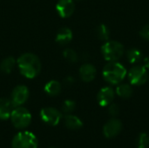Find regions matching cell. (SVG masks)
I'll use <instances>...</instances> for the list:
<instances>
[{
  "mask_svg": "<svg viewBox=\"0 0 149 148\" xmlns=\"http://www.w3.org/2000/svg\"><path fill=\"white\" fill-rule=\"evenodd\" d=\"M96 34L98 38L101 40H107L110 35L108 28L105 24H100L96 29Z\"/></svg>",
  "mask_w": 149,
  "mask_h": 148,
  "instance_id": "cell-20",
  "label": "cell"
},
{
  "mask_svg": "<svg viewBox=\"0 0 149 148\" xmlns=\"http://www.w3.org/2000/svg\"><path fill=\"white\" fill-rule=\"evenodd\" d=\"M127 75L126 68L116 61H112L106 65L103 69V77L112 85L120 84Z\"/></svg>",
  "mask_w": 149,
  "mask_h": 148,
  "instance_id": "cell-2",
  "label": "cell"
},
{
  "mask_svg": "<svg viewBox=\"0 0 149 148\" xmlns=\"http://www.w3.org/2000/svg\"><path fill=\"white\" fill-rule=\"evenodd\" d=\"M44 91L50 96H57L61 92V84L57 80H51L45 84Z\"/></svg>",
  "mask_w": 149,
  "mask_h": 148,
  "instance_id": "cell-15",
  "label": "cell"
},
{
  "mask_svg": "<svg viewBox=\"0 0 149 148\" xmlns=\"http://www.w3.org/2000/svg\"><path fill=\"white\" fill-rule=\"evenodd\" d=\"M20 73L27 79H34L41 71L39 58L33 53H24L17 60Z\"/></svg>",
  "mask_w": 149,
  "mask_h": 148,
  "instance_id": "cell-1",
  "label": "cell"
},
{
  "mask_svg": "<svg viewBox=\"0 0 149 148\" xmlns=\"http://www.w3.org/2000/svg\"><path fill=\"white\" fill-rule=\"evenodd\" d=\"M127 59L131 64H136L138 62H140L142 58V53L139 49L136 48H132L130 50L127 51Z\"/></svg>",
  "mask_w": 149,
  "mask_h": 148,
  "instance_id": "cell-18",
  "label": "cell"
},
{
  "mask_svg": "<svg viewBox=\"0 0 149 148\" xmlns=\"http://www.w3.org/2000/svg\"><path fill=\"white\" fill-rule=\"evenodd\" d=\"M65 125L68 129L78 130L82 127L83 123L80 120V119H79L77 116L68 114L65 117Z\"/></svg>",
  "mask_w": 149,
  "mask_h": 148,
  "instance_id": "cell-16",
  "label": "cell"
},
{
  "mask_svg": "<svg viewBox=\"0 0 149 148\" xmlns=\"http://www.w3.org/2000/svg\"><path fill=\"white\" fill-rule=\"evenodd\" d=\"M16 64V60L13 57H8L6 58H4L1 64H0V70L1 72H3V73H10L15 66Z\"/></svg>",
  "mask_w": 149,
  "mask_h": 148,
  "instance_id": "cell-17",
  "label": "cell"
},
{
  "mask_svg": "<svg viewBox=\"0 0 149 148\" xmlns=\"http://www.w3.org/2000/svg\"><path fill=\"white\" fill-rule=\"evenodd\" d=\"M79 75L83 81L90 82L94 79L96 75V69L91 64H84L79 68Z\"/></svg>",
  "mask_w": 149,
  "mask_h": 148,
  "instance_id": "cell-13",
  "label": "cell"
},
{
  "mask_svg": "<svg viewBox=\"0 0 149 148\" xmlns=\"http://www.w3.org/2000/svg\"><path fill=\"white\" fill-rule=\"evenodd\" d=\"M74 9L75 4L72 0H59L56 4V10L58 14L63 18H66L72 16Z\"/></svg>",
  "mask_w": 149,
  "mask_h": 148,
  "instance_id": "cell-10",
  "label": "cell"
},
{
  "mask_svg": "<svg viewBox=\"0 0 149 148\" xmlns=\"http://www.w3.org/2000/svg\"><path fill=\"white\" fill-rule=\"evenodd\" d=\"M140 35L141 38H143L144 39L149 40V24L145 25L140 31Z\"/></svg>",
  "mask_w": 149,
  "mask_h": 148,
  "instance_id": "cell-25",
  "label": "cell"
},
{
  "mask_svg": "<svg viewBox=\"0 0 149 148\" xmlns=\"http://www.w3.org/2000/svg\"><path fill=\"white\" fill-rule=\"evenodd\" d=\"M138 148H148L149 147V137L145 133H141L137 140Z\"/></svg>",
  "mask_w": 149,
  "mask_h": 148,
  "instance_id": "cell-21",
  "label": "cell"
},
{
  "mask_svg": "<svg viewBox=\"0 0 149 148\" xmlns=\"http://www.w3.org/2000/svg\"><path fill=\"white\" fill-rule=\"evenodd\" d=\"M122 130V123L118 119H111L103 127L104 136L107 139L116 137Z\"/></svg>",
  "mask_w": 149,
  "mask_h": 148,
  "instance_id": "cell-9",
  "label": "cell"
},
{
  "mask_svg": "<svg viewBox=\"0 0 149 148\" xmlns=\"http://www.w3.org/2000/svg\"><path fill=\"white\" fill-rule=\"evenodd\" d=\"M114 98V91L112 87L106 86L100 89V91L98 93L97 99L101 106H109Z\"/></svg>",
  "mask_w": 149,
  "mask_h": 148,
  "instance_id": "cell-11",
  "label": "cell"
},
{
  "mask_svg": "<svg viewBox=\"0 0 149 148\" xmlns=\"http://www.w3.org/2000/svg\"><path fill=\"white\" fill-rule=\"evenodd\" d=\"M104 58L109 62L117 61L124 52V46L117 41H107L101 47Z\"/></svg>",
  "mask_w": 149,
  "mask_h": 148,
  "instance_id": "cell-3",
  "label": "cell"
},
{
  "mask_svg": "<svg viewBox=\"0 0 149 148\" xmlns=\"http://www.w3.org/2000/svg\"><path fill=\"white\" fill-rule=\"evenodd\" d=\"M116 92L120 97L124 98V99H128L133 94V89H132L131 85H129L127 84H122L117 87Z\"/></svg>",
  "mask_w": 149,
  "mask_h": 148,
  "instance_id": "cell-19",
  "label": "cell"
},
{
  "mask_svg": "<svg viewBox=\"0 0 149 148\" xmlns=\"http://www.w3.org/2000/svg\"><path fill=\"white\" fill-rule=\"evenodd\" d=\"M51 148H52V147H51Z\"/></svg>",
  "mask_w": 149,
  "mask_h": 148,
  "instance_id": "cell-28",
  "label": "cell"
},
{
  "mask_svg": "<svg viewBox=\"0 0 149 148\" xmlns=\"http://www.w3.org/2000/svg\"><path fill=\"white\" fill-rule=\"evenodd\" d=\"M128 79L132 85H141L148 80V72L144 65H135L129 71Z\"/></svg>",
  "mask_w": 149,
  "mask_h": 148,
  "instance_id": "cell-6",
  "label": "cell"
},
{
  "mask_svg": "<svg viewBox=\"0 0 149 148\" xmlns=\"http://www.w3.org/2000/svg\"><path fill=\"white\" fill-rule=\"evenodd\" d=\"M40 117L45 124L54 126L60 122L62 114L53 107H45L40 111Z\"/></svg>",
  "mask_w": 149,
  "mask_h": 148,
  "instance_id": "cell-7",
  "label": "cell"
},
{
  "mask_svg": "<svg viewBox=\"0 0 149 148\" xmlns=\"http://www.w3.org/2000/svg\"><path fill=\"white\" fill-rule=\"evenodd\" d=\"M108 113L112 116H117L120 113V106L117 104H110L108 106Z\"/></svg>",
  "mask_w": 149,
  "mask_h": 148,
  "instance_id": "cell-24",
  "label": "cell"
},
{
  "mask_svg": "<svg viewBox=\"0 0 149 148\" xmlns=\"http://www.w3.org/2000/svg\"><path fill=\"white\" fill-rule=\"evenodd\" d=\"M12 148H38V140L31 132H20L15 135L11 142Z\"/></svg>",
  "mask_w": 149,
  "mask_h": 148,
  "instance_id": "cell-4",
  "label": "cell"
},
{
  "mask_svg": "<svg viewBox=\"0 0 149 148\" xmlns=\"http://www.w3.org/2000/svg\"><path fill=\"white\" fill-rule=\"evenodd\" d=\"M10 118L11 120L12 125L18 129L27 127L31 121V114L30 112L27 109L20 106L13 109Z\"/></svg>",
  "mask_w": 149,
  "mask_h": 148,
  "instance_id": "cell-5",
  "label": "cell"
},
{
  "mask_svg": "<svg viewBox=\"0 0 149 148\" xmlns=\"http://www.w3.org/2000/svg\"><path fill=\"white\" fill-rule=\"evenodd\" d=\"M14 106L10 99L2 98L0 99V120H5L10 117V114L13 111Z\"/></svg>",
  "mask_w": 149,
  "mask_h": 148,
  "instance_id": "cell-12",
  "label": "cell"
},
{
  "mask_svg": "<svg viewBox=\"0 0 149 148\" xmlns=\"http://www.w3.org/2000/svg\"><path fill=\"white\" fill-rule=\"evenodd\" d=\"M65 82H66L67 84H72L73 82V79L72 77H67L65 79Z\"/></svg>",
  "mask_w": 149,
  "mask_h": 148,
  "instance_id": "cell-27",
  "label": "cell"
},
{
  "mask_svg": "<svg viewBox=\"0 0 149 148\" xmlns=\"http://www.w3.org/2000/svg\"><path fill=\"white\" fill-rule=\"evenodd\" d=\"M75 106H76V104L74 101L67 99V100H65L62 105V111L65 113H70L74 111Z\"/></svg>",
  "mask_w": 149,
  "mask_h": 148,
  "instance_id": "cell-23",
  "label": "cell"
},
{
  "mask_svg": "<svg viewBox=\"0 0 149 148\" xmlns=\"http://www.w3.org/2000/svg\"><path fill=\"white\" fill-rule=\"evenodd\" d=\"M63 55H64L65 58L67 59L69 62L75 63L78 60V54L72 49H65L63 52Z\"/></svg>",
  "mask_w": 149,
  "mask_h": 148,
  "instance_id": "cell-22",
  "label": "cell"
},
{
  "mask_svg": "<svg viewBox=\"0 0 149 148\" xmlns=\"http://www.w3.org/2000/svg\"><path fill=\"white\" fill-rule=\"evenodd\" d=\"M144 66L146 68H149V57H147L144 59Z\"/></svg>",
  "mask_w": 149,
  "mask_h": 148,
  "instance_id": "cell-26",
  "label": "cell"
},
{
  "mask_svg": "<svg viewBox=\"0 0 149 148\" xmlns=\"http://www.w3.org/2000/svg\"><path fill=\"white\" fill-rule=\"evenodd\" d=\"M72 39V32L67 27L61 28L56 35V42L59 44H67Z\"/></svg>",
  "mask_w": 149,
  "mask_h": 148,
  "instance_id": "cell-14",
  "label": "cell"
},
{
  "mask_svg": "<svg viewBox=\"0 0 149 148\" xmlns=\"http://www.w3.org/2000/svg\"><path fill=\"white\" fill-rule=\"evenodd\" d=\"M29 98V90L25 85H20L16 86L10 96V100L14 106V107H17L22 106L26 102Z\"/></svg>",
  "mask_w": 149,
  "mask_h": 148,
  "instance_id": "cell-8",
  "label": "cell"
}]
</instances>
